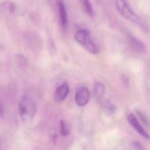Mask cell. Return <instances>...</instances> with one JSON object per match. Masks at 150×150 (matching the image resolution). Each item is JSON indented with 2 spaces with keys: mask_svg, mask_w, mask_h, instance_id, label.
Segmentation results:
<instances>
[{
  "mask_svg": "<svg viewBox=\"0 0 150 150\" xmlns=\"http://www.w3.org/2000/svg\"><path fill=\"white\" fill-rule=\"evenodd\" d=\"M122 80L124 85H125L126 87L129 85V80L126 76H122Z\"/></svg>",
  "mask_w": 150,
  "mask_h": 150,
  "instance_id": "9a60e30c",
  "label": "cell"
},
{
  "mask_svg": "<svg viewBox=\"0 0 150 150\" xmlns=\"http://www.w3.org/2000/svg\"><path fill=\"white\" fill-rule=\"evenodd\" d=\"M114 2L117 10L121 16L137 25L144 31L149 32V27L148 24L135 13L126 0H114Z\"/></svg>",
  "mask_w": 150,
  "mask_h": 150,
  "instance_id": "6da1fadb",
  "label": "cell"
},
{
  "mask_svg": "<svg viewBox=\"0 0 150 150\" xmlns=\"http://www.w3.org/2000/svg\"><path fill=\"white\" fill-rule=\"evenodd\" d=\"M136 113L137 114L138 116L139 117V118H140V120H141V121L146 126H149V121L147 118V117H146V115L141 111L139 110H136Z\"/></svg>",
  "mask_w": 150,
  "mask_h": 150,
  "instance_id": "4fadbf2b",
  "label": "cell"
},
{
  "mask_svg": "<svg viewBox=\"0 0 150 150\" xmlns=\"http://www.w3.org/2000/svg\"><path fill=\"white\" fill-rule=\"evenodd\" d=\"M82 5L85 12L90 16L93 15V9L89 0H81Z\"/></svg>",
  "mask_w": 150,
  "mask_h": 150,
  "instance_id": "8fae6325",
  "label": "cell"
},
{
  "mask_svg": "<svg viewBox=\"0 0 150 150\" xmlns=\"http://www.w3.org/2000/svg\"><path fill=\"white\" fill-rule=\"evenodd\" d=\"M19 113L25 122L30 121L36 113V104L33 100L28 96L22 98L19 105Z\"/></svg>",
  "mask_w": 150,
  "mask_h": 150,
  "instance_id": "7a4b0ae2",
  "label": "cell"
},
{
  "mask_svg": "<svg viewBox=\"0 0 150 150\" xmlns=\"http://www.w3.org/2000/svg\"><path fill=\"white\" fill-rule=\"evenodd\" d=\"M75 39L78 43L82 45L90 53H98V47L95 42L92 40L90 34L88 30L86 29L79 30L75 35Z\"/></svg>",
  "mask_w": 150,
  "mask_h": 150,
  "instance_id": "3957f363",
  "label": "cell"
},
{
  "mask_svg": "<svg viewBox=\"0 0 150 150\" xmlns=\"http://www.w3.org/2000/svg\"><path fill=\"white\" fill-rule=\"evenodd\" d=\"M60 133L62 135H67L69 134V129L67 126V124L63 120H61L60 122Z\"/></svg>",
  "mask_w": 150,
  "mask_h": 150,
  "instance_id": "7c38bea8",
  "label": "cell"
},
{
  "mask_svg": "<svg viewBox=\"0 0 150 150\" xmlns=\"http://www.w3.org/2000/svg\"><path fill=\"white\" fill-rule=\"evenodd\" d=\"M90 91L86 87L82 86L76 91L75 95V100L77 105L82 107L86 105L90 99Z\"/></svg>",
  "mask_w": 150,
  "mask_h": 150,
  "instance_id": "277c9868",
  "label": "cell"
},
{
  "mask_svg": "<svg viewBox=\"0 0 150 150\" xmlns=\"http://www.w3.org/2000/svg\"><path fill=\"white\" fill-rule=\"evenodd\" d=\"M127 120L131 126H132L135 131L138 132L141 136L147 139H150V136L149 135V134L146 132L143 127L141 125L138 119L133 114H129L127 116Z\"/></svg>",
  "mask_w": 150,
  "mask_h": 150,
  "instance_id": "5b68a950",
  "label": "cell"
},
{
  "mask_svg": "<svg viewBox=\"0 0 150 150\" xmlns=\"http://www.w3.org/2000/svg\"><path fill=\"white\" fill-rule=\"evenodd\" d=\"M69 92V88L66 83H63L60 85L56 90L54 94V99L58 101H62L64 100Z\"/></svg>",
  "mask_w": 150,
  "mask_h": 150,
  "instance_id": "8992f818",
  "label": "cell"
},
{
  "mask_svg": "<svg viewBox=\"0 0 150 150\" xmlns=\"http://www.w3.org/2000/svg\"><path fill=\"white\" fill-rule=\"evenodd\" d=\"M103 108L110 114H114L116 111V107L110 101L105 100L102 103Z\"/></svg>",
  "mask_w": 150,
  "mask_h": 150,
  "instance_id": "30bf717a",
  "label": "cell"
},
{
  "mask_svg": "<svg viewBox=\"0 0 150 150\" xmlns=\"http://www.w3.org/2000/svg\"><path fill=\"white\" fill-rule=\"evenodd\" d=\"M2 113H3V110H2V106H1V103H0V115H2Z\"/></svg>",
  "mask_w": 150,
  "mask_h": 150,
  "instance_id": "2e32d148",
  "label": "cell"
},
{
  "mask_svg": "<svg viewBox=\"0 0 150 150\" xmlns=\"http://www.w3.org/2000/svg\"><path fill=\"white\" fill-rule=\"evenodd\" d=\"M58 6L59 9L60 13V18L62 25L63 26H66L67 23V12L66 10V8L62 0L59 1Z\"/></svg>",
  "mask_w": 150,
  "mask_h": 150,
  "instance_id": "ba28073f",
  "label": "cell"
},
{
  "mask_svg": "<svg viewBox=\"0 0 150 150\" xmlns=\"http://www.w3.org/2000/svg\"><path fill=\"white\" fill-rule=\"evenodd\" d=\"M132 146L135 149H144V147L142 146V145L138 141H133L132 142Z\"/></svg>",
  "mask_w": 150,
  "mask_h": 150,
  "instance_id": "5bb4252c",
  "label": "cell"
},
{
  "mask_svg": "<svg viewBox=\"0 0 150 150\" xmlns=\"http://www.w3.org/2000/svg\"><path fill=\"white\" fill-rule=\"evenodd\" d=\"M94 93L97 98L101 99L105 93V87L104 84L100 82L96 83L94 87Z\"/></svg>",
  "mask_w": 150,
  "mask_h": 150,
  "instance_id": "9c48e42d",
  "label": "cell"
},
{
  "mask_svg": "<svg viewBox=\"0 0 150 150\" xmlns=\"http://www.w3.org/2000/svg\"><path fill=\"white\" fill-rule=\"evenodd\" d=\"M128 43L132 48L137 51L139 52H144L145 50V46L144 43L134 36L130 35L129 36Z\"/></svg>",
  "mask_w": 150,
  "mask_h": 150,
  "instance_id": "52a82bcc",
  "label": "cell"
}]
</instances>
